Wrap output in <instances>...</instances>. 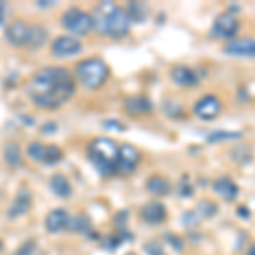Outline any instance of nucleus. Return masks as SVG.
I'll return each mask as SVG.
<instances>
[{
	"mask_svg": "<svg viewBox=\"0 0 255 255\" xmlns=\"http://www.w3.org/2000/svg\"><path fill=\"white\" fill-rule=\"evenodd\" d=\"M27 96L43 109H56L75 94V77L65 67H46L27 80Z\"/></svg>",
	"mask_w": 255,
	"mask_h": 255,
	"instance_id": "nucleus-1",
	"label": "nucleus"
},
{
	"mask_svg": "<svg viewBox=\"0 0 255 255\" xmlns=\"http://www.w3.org/2000/svg\"><path fill=\"white\" fill-rule=\"evenodd\" d=\"M92 29L106 38H125L129 32L131 20L128 17L126 9L119 7L114 2H101L94 9L92 14Z\"/></svg>",
	"mask_w": 255,
	"mask_h": 255,
	"instance_id": "nucleus-2",
	"label": "nucleus"
},
{
	"mask_svg": "<svg viewBox=\"0 0 255 255\" xmlns=\"http://www.w3.org/2000/svg\"><path fill=\"white\" fill-rule=\"evenodd\" d=\"M89 160L102 177L118 174L119 146L109 138H96L87 148Z\"/></svg>",
	"mask_w": 255,
	"mask_h": 255,
	"instance_id": "nucleus-3",
	"label": "nucleus"
},
{
	"mask_svg": "<svg viewBox=\"0 0 255 255\" xmlns=\"http://www.w3.org/2000/svg\"><path fill=\"white\" fill-rule=\"evenodd\" d=\"M75 79L79 80L82 87L89 90H97L108 82L109 79V67L101 58H87L75 65Z\"/></svg>",
	"mask_w": 255,
	"mask_h": 255,
	"instance_id": "nucleus-4",
	"label": "nucleus"
},
{
	"mask_svg": "<svg viewBox=\"0 0 255 255\" xmlns=\"http://www.w3.org/2000/svg\"><path fill=\"white\" fill-rule=\"evenodd\" d=\"M61 26L75 38L87 36L92 31V15L80 7H70L61 15Z\"/></svg>",
	"mask_w": 255,
	"mask_h": 255,
	"instance_id": "nucleus-5",
	"label": "nucleus"
},
{
	"mask_svg": "<svg viewBox=\"0 0 255 255\" xmlns=\"http://www.w3.org/2000/svg\"><path fill=\"white\" fill-rule=\"evenodd\" d=\"M5 39L9 41V44H12L14 48H24L29 46V39H31V26L24 20H12L9 26L3 31Z\"/></svg>",
	"mask_w": 255,
	"mask_h": 255,
	"instance_id": "nucleus-6",
	"label": "nucleus"
},
{
	"mask_svg": "<svg viewBox=\"0 0 255 255\" xmlns=\"http://www.w3.org/2000/svg\"><path fill=\"white\" fill-rule=\"evenodd\" d=\"M238 29H240V20H238L233 14H220L216 20L213 22L211 34L218 39H230L237 36Z\"/></svg>",
	"mask_w": 255,
	"mask_h": 255,
	"instance_id": "nucleus-7",
	"label": "nucleus"
},
{
	"mask_svg": "<svg viewBox=\"0 0 255 255\" xmlns=\"http://www.w3.org/2000/svg\"><path fill=\"white\" fill-rule=\"evenodd\" d=\"M139 162H141V155L133 145H125L119 146V158H118V174L121 175H129L138 168Z\"/></svg>",
	"mask_w": 255,
	"mask_h": 255,
	"instance_id": "nucleus-8",
	"label": "nucleus"
},
{
	"mask_svg": "<svg viewBox=\"0 0 255 255\" xmlns=\"http://www.w3.org/2000/svg\"><path fill=\"white\" fill-rule=\"evenodd\" d=\"M82 43L79 38L72 34H63L58 36L55 41L51 43V53L56 58H70L73 55H79L82 51Z\"/></svg>",
	"mask_w": 255,
	"mask_h": 255,
	"instance_id": "nucleus-9",
	"label": "nucleus"
},
{
	"mask_svg": "<svg viewBox=\"0 0 255 255\" xmlns=\"http://www.w3.org/2000/svg\"><path fill=\"white\" fill-rule=\"evenodd\" d=\"M221 111H223L221 101L216 96H211V94L199 99L194 104V114L199 119H203V121H213V119L220 116Z\"/></svg>",
	"mask_w": 255,
	"mask_h": 255,
	"instance_id": "nucleus-10",
	"label": "nucleus"
},
{
	"mask_svg": "<svg viewBox=\"0 0 255 255\" xmlns=\"http://www.w3.org/2000/svg\"><path fill=\"white\" fill-rule=\"evenodd\" d=\"M225 53L233 58H255V39H232L225 44Z\"/></svg>",
	"mask_w": 255,
	"mask_h": 255,
	"instance_id": "nucleus-11",
	"label": "nucleus"
},
{
	"mask_svg": "<svg viewBox=\"0 0 255 255\" xmlns=\"http://www.w3.org/2000/svg\"><path fill=\"white\" fill-rule=\"evenodd\" d=\"M139 218L146 225H162L167 220V208L160 201H151L139 209Z\"/></svg>",
	"mask_w": 255,
	"mask_h": 255,
	"instance_id": "nucleus-12",
	"label": "nucleus"
},
{
	"mask_svg": "<svg viewBox=\"0 0 255 255\" xmlns=\"http://www.w3.org/2000/svg\"><path fill=\"white\" fill-rule=\"evenodd\" d=\"M31 204H32V196L29 192V189H19L14 201L10 203L7 216H9L10 220H15V218H19V216L27 215L31 209Z\"/></svg>",
	"mask_w": 255,
	"mask_h": 255,
	"instance_id": "nucleus-13",
	"label": "nucleus"
},
{
	"mask_svg": "<svg viewBox=\"0 0 255 255\" xmlns=\"http://www.w3.org/2000/svg\"><path fill=\"white\" fill-rule=\"evenodd\" d=\"M123 109L129 116H145V114L151 113L153 106H151V101L146 96H129L123 102Z\"/></svg>",
	"mask_w": 255,
	"mask_h": 255,
	"instance_id": "nucleus-14",
	"label": "nucleus"
},
{
	"mask_svg": "<svg viewBox=\"0 0 255 255\" xmlns=\"http://www.w3.org/2000/svg\"><path fill=\"white\" fill-rule=\"evenodd\" d=\"M68 223H70V215L65 209H53V211L48 213L46 220H44V228H46L48 233H60L63 230H68Z\"/></svg>",
	"mask_w": 255,
	"mask_h": 255,
	"instance_id": "nucleus-15",
	"label": "nucleus"
},
{
	"mask_svg": "<svg viewBox=\"0 0 255 255\" xmlns=\"http://www.w3.org/2000/svg\"><path fill=\"white\" fill-rule=\"evenodd\" d=\"M170 77H172V80L179 85V87H184V89H192L199 84V77H197V73L192 68L184 67V65H179V67H175L174 70H172Z\"/></svg>",
	"mask_w": 255,
	"mask_h": 255,
	"instance_id": "nucleus-16",
	"label": "nucleus"
},
{
	"mask_svg": "<svg viewBox=\"0 0 255 255\" xmlns=\"http://www.w3.org/2000/svg\"><path fill=\"white\" fill-rule=\"evenodd\" d=\"M213 191L225 201H235L238 194H240V189H238V186L230 177H220V179H216L215 184H213Z\"/></svg>",
	"mask_w": 255,
	"mask_h": 255,
	"instance_id": "nucleus-17",
	"label": "nucleus"
},
{
	"mask_svg": "<svg viewBox=\"0 0 255 255\" xmlns=\"http://www.w3.org/2000/svg\"><path fill=\"white\" fill-rule=\"evenodd\" d=\"M49 189L56 197L60 199H68L73 194V187L70 184V180L63 174H55L49 179Z\"/></svg>",
	"mask_w": 255,
	"mask_h": 255,
	"instance_id": "nucleus-18",
	"label": "nucleus"
},
{
	"mask_svg": "<svg viewBox=\"0 0 255 255\" xmlns=\"http://www.w3.org/2000/svg\"><path fill=\"white\" fill-rule=\"evenodd\" d=\"M145 187H146V191L150 192V194L160 196V197L168 196V194H170V191H172L170 182H168L165 177H162V175H151L150 179L146 180Z\"/></svg>",
	"mask_w": 255,
	"mask_h": 255,
	"instance_id": "nucleus-19",
	"label": "nucleus"
},
{
	"mask_svg": "<svg viewBox=\"0 0 255 255\" xmlns=\"http://www.w3.org/2000/svg\"><path fill=\"white\" fill-rule=\"evenodd\" d=\"M3 160L12 168H17L22 165V150L20 145L15 141H7L3 146Z\"/></svg>",
	"mask_w": 255,
	"mask_h": 255,
	"instance_id": "nucleus-20",
	"label": "nucleus"
},
{
	"mask_svg": "<svg viewBox=\"0 0 255 255\" xmlns=\"http://www.w3.org/2000/svg\"><path fill=\"white\" fill-rule=\"evenodd\" d=\"M126 14L131 22H143L146 19L148 7L143 2H129L126 7Z\"/></svg>",
	"mask_w": 255,
	"mask_h": 255,
	"instance_id": "nucleus-21",
	"label": "nucleus"
},
{
	"mask_svg": "<svg viewBox=\"0 0 255 255\" xmlns=\"http://www.w3.org/2000/svg\"><path fill=\"white\" fill-rule=\"evenodd\" d=\"M46 39H48V32L43 26H39V24L31 26V39H29V46L27 48H31V49L43 48L44 43H46Z\"/></svg>",
	"mask_w": 255,
	"mask_h": 255,
	"instance_id": "nucleus-22",
	"label": "nucleus"
},
{
	"mask_svg": "<svg viewBox=\"0 0 255 255\" xmlns=\"http://www.w3.org/2000/svg\"><path fill=\"white\" fill-rule=\"evenodd\" d=\"M90 218L87 215H79L75 218H70V223H68V230L72 233H90Z\"/></svg>",
	"mask_w": 255,
	"mask_h": 255,
	"instance_id": "nucleus-23",
	"label": "nucleus"
},
{
	"mask_svg": "<svg viewBox=\"0 0 255 255\" xmlns=\"http://www.w3.org/2000/svg\"><path fill=\"white\" fill-rule=\"evenodd\" d=\"M242 138L240 131H215V133H209L206 136L208 143H221V141H228V139H237Z\"/></svg>",
	"mask_w": 255,
	"mask_h": 255,
	"instance_id": "nucleus-24",
	"label": "nucleus"
},
{
	"mask_svg": "<svg viewBox=\"0 0 255 255\" xmlns=\"http://www.w3.org/2000/svg\"><path fill=\"white\" fill-rule=\"evenodd\" d=\"M44 150H46V145H43L41 141H31L26 148V155L32 160V162L38 163V162H43Z\"/></svg>",
	"mask_w": 255,
	"mask_h": 255,
	"instance_id": "nucleus-25",
	"label": "nucleus"
},
{
	"mask_svg": "<svg viewBox=\"0 0 255 255\" xmlns=\"http://www.w3.org/2000/svg\"><path fill=\"white\" fill-rule=\"evenodd\" d=\"M232 158L235 160L237 163L240 165H245L252 160V148L249 145H242V146H237L232 150Z\"/></svg>",
	"mask_w": 255,
	"mask_h": 255,
	"instance_id": "nucleus-26",
	"label": "nucleus"
},
{
	"mask_svg": "<svg viewBox=\"0 0 255 255\" xmlns=\"http://www.w3.org/2000/svg\"><path fill=\"white\" fill-rule=\"evenodd\" d=\"M61 158H63V151L60 150V146H56V145H46L43 163H46V165H55V163H58Z\"/></svg>",
	"mask_w": 255,
	"mask_h": 255,
	"instance_id": "nucleus-27",
	"label": "nucleus"
},
{
	"mask_svg": "<svg viewBox=\"0 0 255 255\" xmlns=\"http://www.w3.org/2000/svg\"><path fill=\"white\" fill-rule=\"evenodd\" d=\"M197 215L201 216V220L203 218H213V216H216L218 215V204L216 203H213V201H201L199 204H197Z\"/></svg>",
	"mask_w": 255,
	"mask_h": 255,
	"instance_id": "nucleus-28",
	"label": "nucleus"
},
{
	"mask_svg": "<svg viewBox=\"0 0 255 255\" xmlns=\"http://www.w3.org/2000/svg\"><path fill=\"white\" fill-rule=\"evenodd\" d=\"M36 250H38V244H36L34 240H27L15 250L14 255H34Z\"/></svg>",
	"mask_w": 255,
	"mask_h": 255,
	"instance_id": "nucleus-29",
	"label": "nucleus"
},
{
	"mask_svg": "<svg viewBox=\"0 0 255 255\" xmlns=\"http://www.w3.org/2000/svg\"><path fill=\"white\" fill-rule=\"evenodd\" d=\"M177 192H179L180 197H191L192 196L194 189H192V184L189 182L187 177H184V179L179 182V186H177Z\"/></svg>",
	"mask_w": 255,
	"mask_h": 255,
	"instance_id": "nucleus-30",
	"label": "nucleus"
},
{
	"mask_svg": "<svg viewBox=\"0 0 255 255\" xmlns=\"http://www.w3.org/2000/svg\"><path fill=\"white\" fill-rule=\"evenodd\" d=\"M182 223L184 226H187V228H194V226H197L201 223V216L197 215V211H189V213H184L182 216Z\"/></svg>",
	"mask_w": 255,
	"mask_h": 255,
	"instance_id": "nucleus-31",
	"label": "nucleus"
},
{
	"mask_svg": "<svg viewBox=\"0 0 255 255\" xmlns=\"http://www.w3.org/2000/svg\"><path fill=\"white\" fill-rule=\"evenodd\" d=\"M165 240L168 242V245L172 247V249H175L177 252H182L184 250V240L180 237L177 235H172V233H167L165 235Z\"/></svg>",
	"mask_w": 255,
	"mask_h": 255,
	"instance_id": "nucleus-32",
	"label": "nucleus"
},
{
	"mask_svg": "<svg viewBox=\"0 0 255 255\" xmlns=\"http://www.w3.org/2000/svg\"><path fill=\"white\" fill-rule=\"evenodd\" d=\"M145 252L148 255H163V250L157 242H150V244L145 245Z\"/></svg>",
	"mask_w": 255,
	"mask_h": 255,
	"instance_id": "nucleus-33",
	"label": "nucleus"
},
{
	"mask_svg": "<svg viewBox=\"0 0 255 255\" xmlns=\"http://www.w3.org/2000/svg\"><path fill=\"white\" fill-rule=\"evenodd\" d=\"M114 223L119 230H125V226L128 225V211H119L114 218Z\"/></svg>",
	"mask_w": 255,
	"mask_h": 255,
	"instance_id": "nucleus-34",
	"label": "nucleus"
},
{
	"mask_svg": "<svg viewBox=\"0 0 255 255\" xmlns=\"http://www.w3.org/2000/svg\"><path fill=\"white\" fill-rule=\"evenodd\" d=\"M7 14H9V5H7V2H2V0H0V26L5 24Z\"/></svg>",
	"mask_w": 255,
	"mask_h": 255,
	"instance_id": "nucleus-35",
	"label": "nucleus"
},
{
	"mask_svg": "<svg viewBox=\"0 0 255 255\" xmlns=\"http://www.w3.org/2000/svg\"><path fill=\"white\" fill-rule=\"evenodd\" d=\"M104 128H108V129H114V131H123V129H125V126H123L121 123L113 121V119H109V121H104Z\"/></svg>",
	"mask_w": 255,
	"mask_h": 255,
	"instance_id": "nucleus-36",
	"label": "nucleus"
},
{
	"mask_svg": "<svg viewBox=\"0 0 255 255\" xmlns=\"http://www.w3.org/2000/svg\"><path fill=\"white\" fill-rule=\"evenodd\" d=\"M41 131H43V133H55L56 125L55 123H44V126L41 128Z\"/></svg>",
	"mask_w": 255,
	"mask_h": 255,
	"instance_id": "nucleus-37",
	"label": "nucleus"
},
{
	"mask_svg": "<svg viewBox=\"0 0 255 255\" xmlns=\"http://www.w3.org/2000/svg\"><path fill=\"white\" fill-rule=\"evenodd\" d=\"M55 2H49V0H39L38 2V7H53Z\"/></svg>",
	"mask_w": 255,
	"mask_h": 255,
	"instance_id": "nucleus-38",
	"label": "nucleus"
},
{
	"mask_svg": "<svg viewBox=\"0 0 255 255\" xmlns=\"http://www.w3.org/2000/svg\"><path fill=\"white\" fill-rule=\"evenodd\" d=\"M238 215H240V216H245V218H249V211H247V208H240V209H238Z\"/></svg>",
	"mask_w": 255,
	"mask_h": 255,
	"instance_id": "nucleus-39",
	"label": "nucleus"
},
{
	"mask_svg": "<svg viewBox=\"0 0 255 255\" xmlns=\"http://www.w3.org/2000/svg\"><path fill=\"white\" fill-rule=\"evenodd\" d=\"M245 255H255V245L250 247V249H249V252H247Z\"/></svg>",
	"mask_w": 255,
	"mask_h": 255,
	"instance_id": "nucleus-40",
	"label": "nucleus"
},
{
	"mask_svg": "<svg viewBox=\"0 0 255 255\" xmlns=\"http://www.w3.org/2000/svg\"><path fill=\"white\" fill-rule=\"evenodd\" d=\"M2 247H3V244H2V240H0V250H2Z\"/></svg>",
	"mask_w": 255,
	"mask_h": 255,
	"instance_id": "nucleus-41",
	"label": "nucleus"
},
{
	"mask_svg": "<svg viewBox=\"0 0 255 255\" xmlns=\"http://www.w3.org/2000/svg\"><path fill=\"white\" fill-rule=\"evenodd\" d=\"M126 255H136V254H126Z\"/></svg>",
	"mask_w": 255,
	"mask_h": 255,
	"instance_id": "nucleus-42",
	"label": "nucleus"
}]
</instances>
